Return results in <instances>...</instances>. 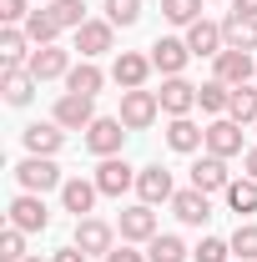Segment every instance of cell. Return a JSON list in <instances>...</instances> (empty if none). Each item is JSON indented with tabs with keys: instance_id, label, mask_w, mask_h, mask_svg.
Instances as JSON below:
<instances>
[{
	"instance_id": "cell-1",
	"label": "cell",
	"mask_w": 257,
	"mask_h": 262,
	"mask_svg": "<svg viewBox=\"0 0 257 262\" xmlns=\"http://www.w3.org/2000/svg\"><path fill=\"white\" fill-rule=\"evenodd\" d=\"M15 182H20V192H56V187H66L61 166H56V157H26V162L15 166Z\"/></svg>"
},
{
	"instance_id": "cell-2",
	"label": "cell",
	"mask_w": 257,
	"mask_h": 262,
	"mask_svg": "<svg viewBox=\"0 0 257 262\" xmlns=\"http://www.w3.org/2000/svg\"><path fill=\"white\" fill-rule=\"evenodd\" d=\"M121 141H126V121L121 116H96L86 126V151H96V157H121Z\"/></svg>"
},
{
	"instance_id": "cell-3",
	"label": "cell",
	"mask_w": 257,
	"mask_h": 262,
	"mask_svg": "<svg viewBox=\"0 0 257 262\" xmlns=\"http://www.w3.org/2000/svg\"><path fill=\"white\" fill-rule=\"evenodd\" d=\"M161 116V101H157V91H121V121H126V131H146L152 121Z\"/></svg>"
},
{
	"instance_id": "cell-4",
	"label": "cell",
	"mask_w": 257,
	"mask_h": 262,
	"mask_svg": "<svg viewBox=\"0 0 257 262\" xmlns=\"http://www.w3.org/2000/svg\"><path fill=\"white\" fill-rule=\"evenodd\" d=\"M51 121L66 131H86L91 121H96V96H76V91H66L61 101H56V111H51Z\"/></svg>"
},
{
	"instance_id": "cell-5",
	"label": "cell",
	"mask_w": 257,
	"mask_h": 262,
	"mask_svg": "<svg viewBox=\"0 0 257 262\" xmlns=\"http://www.w3.org/2000/svg\"><path fill=\"white\" fill-rule=\"evenodd\" d=\"M10 227H20V232H46V227H51L46 196H40V192H20L15 202H10Z\"/></svg>"
},
{
	"instance_id": "cell-6",
	"label": "cell",
	"mask_w": 257,
	"mask_h": 262,
	"mask_svg": "<svg viewBox=\"0 0 257 262\" xmlns=\"http://www.w3.org/2000/svg\"><path fill=\"white\" fill-rule=\"evenodd\" d=\"M152 71H157V66H152V56H141V51H121V56H116V66H111V81H116L121 91H141Z\"/></svg>"
},
{
	"instance_id": "cell-7",
	"label": "cell",
	"mask_w": 257,
	"mask_h": 262,
	"mask_svg": "<svg viewBox=\"0 0 257 262\" xmlns=\"http://www.w3.org/2000/svg\"><path fill=\"white\" fill-rule=\"evenodd\" d=\"M26 66H31L35 81H61V76H71V51L66 46H35Z\"/></svg>"
},
{
	"instance_id": "cell-8",
	"label": "cell",
	"mask_w": 257,
	"mask_h": 262,
	"mask_svg": "<svg viewBox=\"0 0 257 262\" xmlns=\"http://www.w3.org/2000/svg\"><path fill=\"white\" fill-rule=\"evenodd\" d=\"M91 182L101 187V196H121L126 187H136V166H126L121 157H101V166H96Z\"/></svg>"
},
{
	"instance_id": "cell-9",
	"label": "cell",
	"mask_w": 257,
	"mask_h": 262,
	"mask_svg": "<svg viewBox=\"0 0 257 262\" xmlns=\"http://www.w3.org/2000/svg\"><path fill=\"white\" fill-rule=\"evenodd\" d=\"M192 61V46L187 40H177V35H161L157 46H152V66H157L161 76H182Z\"/></svg>"
},
{
	"instance_id": "cell-10",
	"label": "cell",
	"mask_w": 257,
	"mask_h": 262,
	"mask_svg": "<svg viewBox=\"0 0 257 262\" xmlns=\"http://www.w3.org/2000/svg\"><path fill=\"white\" fill-rule=\"evenodd\" d=\"M157 101H161V111L166 116H187L197 106V86L187 81V76H166L161 81V91H157Z\"/></svg>"
},
{
	"instance_id": "cell-11",
	"label": "cell",
	"mask_w": 257,
	"mask_h": 262,
	"mask_svg": "<svg viewBox=\"0 0 257 262\" xmlns=\"http://www.w3.org/2000/svg\"><path fill=\"white\" fill-rule=\"evenodd\" d=\"M111 40H116V26L111 20H86L76 31V51H81V61H96V56L111 51Z\"/></svg>"
},
{
	"instance_id": "cell-12",
	"label": "cell",
	"mask_w": 257,
	"mask_h": 262,
	"mask_svg": "<svg viewBox=\"0 0 257 262\" xmlns=\"http://www.w3.org/2000/svg\"><path fill=\"white\" fill-rule=\"evenodd\" d=\"M111 242H116V227H111V222H101V217H81V222H76V247H81V252H91V257H106V252H111Z\"/></svg>"
},
{
	"instance_id": "cell-13",
	"label": "cell",
	"mask_w": 257,
	"mask_h": 262,
	"mask_svg": "<svg viewBox=\"0 0 257 262\" xmlns=\"http://www.w3.org/2000/svg\"><path fill=\"white\" fill-rule=\"evenodd\" d=\"M217 81H227V86H252L257 81L252 51H232V46H227L222 56H217Z\"/></svg>"
},
{
	"instance_id": "cell-14",
	"label": "cell",
	"mask_w": 257,
	"mask_h": 262,
	"mask_svg": "<svg viewBox=\"0 0 257 262\" xmlns=\"http://www.w3.org/2000/svg\"><path fill=\"white\" fill-rule=\"evenodd\" d=\"M35 86H40V81L31 76V66H0V91H5L10 106H31Z\"/></svg>"
},
{
	"instance_id": "cell-15",
	"label": "cell",
	"mask_w": 257,
	"mask_h": 262,
	"mask_svg": "<svg viewBox=\"0 0 257 262\" xmlns=\"http://www.w3.org/2000/svg\"><path fill=\"white\" fill-rule=\"evenodd\" d=\"M96 196H101L96 182H86V177H66V187H61V207H66V212H76V222H81V217H91Z\"/></svg>"
},
{
	"instance_id": "cell-16",
	"label": "cell",
	"mask_w": 257,
	"mask_h": 262,
	"mask_svg": "<svg viewBox=\"0 0 257 262\" xmlns=\"http://www.w3.org/2000/svg\"><path fill=\"white\" fill-rule=\"evenodd\" d=\"M136 192H141V202H146V207L172 202V196H177V187H172V171H166V166H141V171H136Z\"/></svg>"
},
{
	"instance_id": "cell-17",
	"label": "cell",
	"mask_w": 257,
	"mask_h": 262,
	"mask_svg": "<svg viewBox=\"0 0 257 262\" xmlns=\"http://www.w3.org/2000/svg\"><path fill=\"white\" fill-rule=\"evenodd\" d=\"M116 227H121V242H152V237H157V212H152L146 202H136V207L121 212Z\"/></svg>"
},
{
	"instance_id": "cell-18",
	"label": "cell",
	"mask_w": 257,
	"mask_h": 262,
	"mask_svg": "<svg viewBox=\"0 0 257 262\" xmlns=\"http://www.w3.org/2000/svg\"><path fill=\"white\" fill-rule=\"evenodd\" d=\"M207 151H212V157H237V151H242V126H237V121H232V116H217V121H212V126H207Z\"/></svg>"
},
{
	"instance_id": "cell-19",
	"label": "cell",
	"mask_w": 257,
	"mask_h": 262,
	"mask_svg": "<svg viewBox=\"0 0 257 262\" xmlns=\"http://www.w3.org/2000/svg\"><path fill=\"white\" fill-rule=\"evenodd\" d=\"M227 182H232V177H227V162L222 157H212V151H207V157H197L192 162V187L197 192H227Z\"/></svg>"
},
{
	"instance_id": "cell-20",
	"label": "cell",
	"mask_w": 257,
	"mask_h": 262,
	"mask_svg": "<svg viewBox=\"0 0 257 262\" xmlns=\"http://www.w3.org/2000/svg\"><path fill=\"white\" fill-rule=\"evenodd\" d=\"M166 146L182 151V157H187V151H202V146H207V126H197L192 116H172V126H166Z\"/></svg>"
},
{
	"instance_id": "cell-21",
	"label": "cell",
	"mask_w": 257,
	"mask_h": 262,
	"mask_svg": "<svg viewBox=\"0 0 257 262\" xmlns=\"http://www.w3.org/2000/svg\"><path fill=\"white\" fill-rule=\"evenodd\" d=\"M187 46H192V56H222L227 51V35H222V26H212V20H192L187 26Z\"/></svg>"
},
{
	"instance_id": "cell-22",
	"label": "cell",
	"mask_w": 257,
	"mask_h": 262,
	"mask_svg": "<svg viewBox=\"0 0 257 262\" xmlns=\"http://www.w3.org/2000/svg\"><path fill=\"white\" fill-rule=\"evenodd\" d=\"M61 146H66V126H56V121L26 126V151H31V157H56Z\"/></svg>"
},
{
	"instance_id": "cell-23",
	"label": "cell",
	"mask_w": 257,
	"mask_h": 262,
	"mask_svg": "<svg viewBox=\"0 0 257 262\" xmlns=\"http://www.w3.org/2000/svg\"><path fill=\"white\" fill-rule=\"evenodd\" d=\"M172 212H177L187 227H202V222L212 217V202H207V192L187 187V192H177V196H172Z\"/></svg>"
},
{
	"instance_id": "cell-24",
	"label": "cell",
	"mask_w": 257,
	"mask_h": 262,
	"mask_svg": "<svg viewBox=\"0 0 257 262\" xmlns=\"http://www.w3.org/2000/svg\"><path fill=\"white\" fill-rule=\"evenodd\" d=\"M222 35H227L232 51H257V20L252 15H237V10H232L222 20Z\"/></svg>"
},
{
	"instance_id": "cell-25",
	"label": "cell",
	"mask_w": 257,
	"mask_h": 262,
	"mask_svg": "<svg viewBox=\"0 0 257 262\" xmlns=\"http://www.w3.org/2000/svg\"><path fill=\"white\" fill-rule=\"evenodd\" d=\"M101 86H106V76H101V66H96V61L71 66V76H66V91H76V96H96Z\"/></svg>"
},
{
	"instance_id": "cell-26",
	"label": "cell",
	"mask_w": 257,
	"mask_h": 262,
	"mask_svg": "<svg viewBox=\"0 0 257 262\" xmlns=\"http://www.w3.org/2000/svg\"><path fill=\"white\" fill-rule=\"evenodd\" d=\"M227 116H232L237 126H257V81H252V86H232V106H227Z\"/></svg>"
},
{
	"instance_id": "cell-27",
	"label": "cell",
	"mask_w": 257,
	"mask_h": 262,
	"mask_svg": "<svg viewBox=\"0 0 257 262\" xmlns=\"http://www.w3.org/2000/svg\"><path fill=\"white\" fill-rule=\"evenodd\" d=\"M146 257L152 262H187V242H182L177 232H157V237L146 242Z\"/></svg>"
},
{
	"instance_id": "cell-28",
	"label": "cell",
	"mask_w": 257,
	"mask_h": 262,
	"mask_svg": "<svg viewBox=\"0 0 257 262\" xmlns=\"http://www.w3.org/2000/svg\"><path fill=\"white\" fill-rule=\"evenodd\" d=\"M227 207H232V212H237V217H252L257 212V182L252 177H242V182H227Z\"/></svg>"
},
{
	"instance_id": "cell-29",
	"label": "cell",
	"mask_w": 257,
	"mask_h": 262,
	"mask_svg": "<svg viewBox=\"0 0 257 262\" xmlns=\"http://www.w3.org/2000/svg\"><path fill=\"white\" fill-rule=\"evenodd\" d=\"M197 106H202V111H212V116H227V106H232V86L212 76L207 86H197Z\"/></svg>"
},
{
	"instance_id": "cell-30",
	"label": "cell",
	"mask_w": 257,
	"mask_h": 262,
	"mask_svg": "<svg viewBox=\"0 0 257 262\" xmlns=\"http://www.w3.org/2000/svg\"><path fill=\"white\" fill-rule=\"evenodd\" d=\"M20 31L31 35L35 46H56V35H61V26H56V15H51V10H31Z\"/></svg>"
},
{
	"instance_id": "cell-31",
	"label": "cell",
	"mask_w": 257,
	"mask_h": 262,
	"mask_svg": "<svg viewBox=\"0 0 257 262\" xmlns=\"http://www.w3.org/2000/svg\"><path fill=\"white\" fill-rule=\"evenodd\" d=\"M26 46H31V35L20 26H5L0 31V66H20L26 61Z\"/></svg>"
},
{
	"instance_id": "cell-32",
	"label": "cell",
	"mask_w": 257,
	"mask_h": 262,
	"mask_svg": "<svg viewBox=\"0 0 257 262\" xmlns=\"http://www.w3.org/2000/svg\"><path fill=\"white\" fill-rule=\"evenodd\" d=\"M51 15L61 31H81L86 26V0H51Z\"/></svg>"
},
{
	"instance_id": "cell-33",
	"label": "cell",
	"mask_w": 257,
	"mask_h": 262,
	"mask_svg": "<svg viewBox=\"0 0 257 262\" xmlns=\"http://www.w3.org/2000/svg\"><path fill=\"white\" fill-rule=\"evenodd\" d=\"M161 15L172 26H192V20H202V0H161Z\"/></svg>"
},
{
	"instance_id": "cell-34",
	"label": "cell",
	"mask_w": 257,
	"mask_h": 262,
	"mask_svg": "<svg viewBox=\"0 0 257 262\" xmlns=\"http://www.w3.org/2000/svg\"><path fill=\"white\" fill-rule=\"evenodd\" d=\"M232 252H237V262H257V222H242L232 232Z\"/></svg>"
},
{
	"instance_id": "cell-35",
	"label": "cell",
	"mask_w": 257,
	"mask_h": 262,
	"mask_svg": "<svg viewBox=\"0 0 257 262\" xmlns=\"http://www.w3.org/2000/svg\"><path fill=\"white\" fill-rule=\"evenodd\" d=\"M106 20L111 26H136L141 20V0H106Z\"/></svg>"
},
{
	"instance_id": "cell-36",
	"label": "cell",
	"mask_w": 257,
	"mask_h": 262,
	"mask_svg": "<svg viewBox=\"0 0 257 262\" xmlns=\"http://www.w3.org/2000/svg\"><path fill=\"white\" fill-rule=\"evenodd\" d=\"M197 262H227L232 257V242H222V237H202V247H192Z\"/></svg>"
},
{
	"instance_id": "cell-37",
	"label": "cell",
	"mask_w": 257,
	"mask_h": 262,
	"mask_svg": "<svg viewBox=\"0 0 257 262\" xmlns=\"http://www.w3.org/2000/svg\"><path fill=\"white\" fill-rule=\"evenodd\" d=\"M0 262H26V232L20 227H10L0 237Z\"/></svg>"
},
{
	"instance_id": "cell-38",
	"label": "cell",
	"mask_w": 257,
	"mask_h": 262,
	"mask_svg": "<svg viewBox=\"0 0 257 262\" xmlns=\"http://www.w3.org/2000/svg\"><path fill=\"white\" fill-rule=\"evenodd\" d=\"M31 10H26V0H0V20L5 26H15V20H26Z\"/></svg>"
},
{
	"instance_id": "cell-39",
	"label": "cell",
	"mask_w": 257,
	"mask_h": 262,
	"mask_svg": "<svg viewBox=\"0 0 257 262\" xmlns=\"http://www.w3.org/2000/svg\"><path fill=\"white\" fill-rule=\"evenodd\" d=\"M106 262H152V257H146V252H131V247H111Z\"/></svg>"
},
{
	"instance_id": "cell-40",
	"label": "cell",
	"mask_w": 257,
	"mask_h": 262,
	"mask_svg": "<svg viewBox=\"0 0 257 262\" xmlns=\"http://www.w3.org/2000/svg\"><path fill=\"white\" fill-rule=\"evenodd\" d=\"M86 257H91V252H81V247L71 242V247H61V252H56V257H51V262H86Z\"/></svg>"
},
{
	"instance_id": "cell-41",
	"label": "cell",
	"mask_w": 257,
	"mask_h": 262,
	"mask_svg": "<svg viewBox=\"0 0 257 262\" xmlns=\"http://www.w3.org/2000/svg\"><path fill=\"white\" fill-rule=\"evenodd\" d=\"M232 10H237V15H252V20H257V0H232Z\"/></svg>"
},
{
	"instance_id": "cell-42",
	"label": "cell",
	"mask_w": 257,
	"mask_h": 262,
	"mask_svg": "<svg viewBox=\"0 0 257 262\" xmlns=\"http://www.w3.org/2000/svg\"><path fill=\"white\" fill-rule=\"evenodd\" d=\"M242 166H247V177L257 182V146H252V151H242Z\"/></svg>"
},
{
	"instance_id": "cell-43",
	"label": "cell",
	"mask_w": 257,
	"mask_h": 262,
	"mask_svg": "<svg viewBox=\"0 0 257 262\" xmlns=\"http://www.w3.org/2000/svg\"><path fill=\"white\" fill-rule=\"evenodd\" d=\"M26 262H46V257H26Z\"/></svg>"
}]
</instances>
